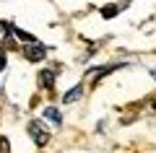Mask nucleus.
I'll return each instance as SVG.
<instances>
[{
  "instance_id": "nucleus-1",
  "label": "nucleus",
  "mask_w": 156,
  "mask_h": 153,
  "mask_svg": "<svg viewBox=\"0 0 156 153\" xmlns=\"http://www.w3.org/2000/svg\"><path fill=\"white\" fill-rule=\"evenodd\" d=\"M29 135L34 137L37 145H47V143H50V130H47L39 120H31V122H29Z\"/></svg>"
},
{
  "instance_id": "nucleus-2",
  "label": "nucleus",
  "mask_w": 156,
  "mask_h": 153,
  "mask_svg": "<svg viewBox=\"0 0 156 153\" xmlns=\"http://www.w3.org/2000/svg\"><path fill=\"white\" fill-rule=\"evenodd\" d=\"M23 57H26L29 62H42L47 57V47H44V44H39V42L26 44V47H23Z\"/></svg>"
},
{
  "instance_id": "nucleus-3",
  "label": "nucleus",
  "mask_w": 156,
  "mask_h": 153,
  "mask_svg": "<svg viewBox=\"0 0 156 153\" xmlns=\"http://www.w3.org/2000/svg\"><path fill=\"white\" fill-rule=\"evenodd\" d=\"M39 86L42 88H52L55 86V73L52 70H42L39 73Z\"/></svg>"
},
{
  "instance_id": "nucleus-4",
  "label": "nucleus",
  "mask_w": 156,
  "mask_h": 153,
  "mask_svg": "<svg viewBox=\"0 0 156 153\" xmlns=\"http://www.w3.org/2000/svg\"><path fill=\"white\" fill-rule=\"evenodd\" d=\"M81 93H83V86H76V88H70V91L62 96V101H65V104H70V101H78V99H81Z\"/></svg>"
},
{
  "instance_id": "nucleus-5",
  "label": "nucleus",
  "mask_w": 156,
  "mask_h": 153,
  "mask_svg": "<svg viewBox=\"0 0 156 153\" xmlns=\"http://www.w3.org/2000/svg\"><path fill=\"white\" fill-rule=\"evenodd\" d=\"M44 117H47V120L52 122V125H60V122H62V117H60V112H57L55 106H47V109H44Z\"/></svg>"
},
{
  "instance_id": "nucleus-6",
  "label": "nucleus",
  "mask_w": 156,
  "mask_h": 153,
  "mask_svg": "<svg viewBox=\"0 0 156 153\" xmlns=\"http://www.w3.org/2000/svg\"><path fill=\"white\" fill-rule=\"evenodd\" d=\"M13 34H16L21 42H26V44H34L37 39H34V34H29V31H23V29H13Z\"/></svg>"
},
{
  "instance_id": "nucleus-7",
  "label": "nucleus",
  "mask_w": 156,
  "mask_h": 153,
  "mask_svg": "<svg viewBox=\"0 0 156 153\" xmlns=\"http://www.w3.org/2000/svg\"><path fill=\"white\" fill-rule=\"evenodd\" d=\"M101 16L104 18H115L117 16V5H104L101 8Z\"/></svg>"
},
{
  "instance_id": "nucleus-8",
  "label": "nucleus",
  "mask_w": 156,
  "mask_h": 153,
  "mask_svg": "<svg viewBox=\"0 0 156 153\" xmlns=\"http://www.w3.org/2000/svg\"><path fill=\"white\" fill-rule=\"evenodd\" d=\"M0 153H11V143H8V137L0 135Z\"/></svg>"
},
{
  "instance_id": "nucleus-9",
  "label": "nucleus",
  "mask_w": 156,
  "mask_h": 153,
  "mask_svg": "<svg viewBox=\"0 0 156 153\" xmlns=\"http://www.w3.org/2000/svg\"><path fill=\"white\" fill-rule=\"evenodd\" d=\"M5 62H8V60H5V52H3V49H0V70H3V68H5Z\"/></svg>"
},
{
  "instance_id": "nucleus-10",
  "label": "nucleus",
  "mask_w": 156,
  "mask_h": 153,
  "mask_svg": "<svg viewBox=\"0 0 156 153\" xmlns=\"http://www.w3.org/2000/svg\"><path fill=\"white\" fill-rule=\"evenodd\" d=\"M154 78H156V73H154Z\"/></svg>"
}]
</instances>
